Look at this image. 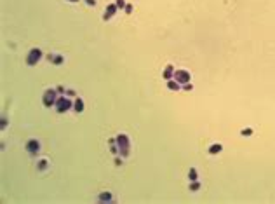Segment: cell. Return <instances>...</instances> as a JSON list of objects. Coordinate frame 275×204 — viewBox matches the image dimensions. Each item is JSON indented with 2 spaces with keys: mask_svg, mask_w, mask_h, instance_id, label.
I'll return each instance as SVG.
<instances>
[{
  "mask_svg": "<svg viewBox=\"0 0 275 204\" xmlns=\"http://www.w3.org/2000/svg\"><path fill=\"white\" fill-rule=\"evenodd\" d=\"M70 2H78V0H70Z\"/></svg>",
  "mask_w": 275,
  "mask_h": 204,
  "instance_id": "obj_21",
  "label": "cell"
},
{
  "mask_svg": "<svg viewBox=\"0 0 275 204\" xmlns=\"http://www.w3.org/2000/svg\"><path fill=\"white\" fill-rule=\"evenodd\" d=\"M58 101V89L54 91V89H47L45 93H44V105L47 106V108H51V106H54Z\"/></svg>",
  "mask_w": 275,
  "mask_h": 204,
  "instance_id": "obj_2",
  "label": "cell"
},
{
  "mask_svg": "<svg viewBox=\"0 0 275 204\" xmlns=\"http://www.w3.org/2000/svg\"><path fill=\"white\" fill-rule=\"evenodd\" d=\"M26 150H28L30 154H37V152L40 150V143H38L37 140H30V141L26 143Z\"/></svg>",
  "mask_w": 275,
  "mask_h": 204,
  "instance_id": "obj_7",
  "label": "cell"
},
{
  "mask_svg": "<svg viewBox=\"0 0 275 204\" xmlns=\"http://www.w3.org/2000/svg\"><path fill=\"white\" fill-rule=\"evenodd\" d=\"M115 141H117V145H118V150H120L122 157H127V155H129V148H131V145H129V136L118 135Z\"/></svg>",
  "mask_w": 275,
  "mask_h": 204,
  "instance_id": "obj_1",
  "label": "cell"
},
{
  "mask_svg": "<svg viewBox=\"0 0 275 204\" xmlns=\"http://www.w3.org/2000/svg\"><path fill=\"white\" fill-rule=\"evenodd\" d=\"M73 110H75V112H78V113H80V112H84V101H82L80 98H77V100H75V103H73Z\"/></svg>",
  "mask_w": 275,
  "mask_h": 204,
  "instance_id": "obj_8",
  "label": "cell"
},
{
  "mask_svg": "<svg viewBox=\"0 0 275 204\" xmlns=\"http://www.w3.org/2000/svg\"><path fill=\"white\" fill-rule=\"evenodd\" d=\"M45 168H47V161H45V159H42V161L38 162V169H45Z\"/></svg>",
  "mask_w": 275,
  "mask_h": 204,
  "instance_id": "obj_15",
  "label": "cell"
},
{
  "mask_svg": "<svg viewBox=\"0 0 275 204\" xmlns=\"http://www.w3.org/2000/svg\"><path fill=\"white\" fill-rule=\"evenodd\" d=\"M85 2H87V5H92V7L96 5V0H85Z\"/></svg>",
  "mask_w": 275,
  "mask_h": 204,
  "instance_id": "obj_20",
  "label": "cell"
},
{
  "mask_svg": "<svg viewBox=\"0 0 275 204\" xmlns=\"http://www.w3.org/2000/svg\"><path fill=\"white\" fill-rule=\"evenodd\" d=\"M209 152H211V154H218V152H221V145H212Z\"/></svg>",
  "mask_w": 275,
  "mask_h": 204,
  "instance_id": "obj_13",
  "label": "cell"
},
{
  "mask_svg": "<svg viewBox=\"0 0 275 204\" xmlns=\"http://www.w3.org/2000/svg\"><path fill=\"white\" fill-rule=\"evenodd\" d=\"M172 77H174V67L169 65V67L166 68V72H164V79H166V80H171Z\"/></svg>",
  "mask_w": 275,
  "mask_h": 204,
  "instance_id": "obj_9",
  "label": "cell"
},
{
  "mask_svg": "<svg viewBox=\"0 0 275 204\" xmlns=\"http://www.w3.org/2000/svg\"><path fill=\"white\" fill-rule=\"evenodd\" d=\"M167 87H169L171 91H178V89H179V82H178V80H169V82H167Z\"/></svg>",
  "mask_w": 275,
  "mask_h": 204,
  "instance_id": "obj_10",
  "label": "cell"
},
{
  "mask_svg": "<svg viewBox=\"0 0 275 204\" xmlns=\"http://www.w3.org/2000/svg\"><path fill=\"white\" fill-rule=\"evenodd\" d=\"M49 59L54 61L56 65H61V63H63V58H61V56H52V54H49Z\"/></svg>",
  "mask_w": 275,
  "mask_h": 204,
  "instance_id": "obj_11",
  "label": "cell"
},
{
  "mask_svg": "<svg viewBox=\"0 0 275 204\" xmlns=\"http://www.w3.org/2000/svg\"><path fill=\"white\" fill-rule=\"evenodd\" d=\"M117 9H118V7H117V4H110V5L106 7V12H104V16H103V19H104V21L111 19V18H113V14L117 12Z\"/></svg>",
  "mask_w": 275,
  "mask_h": 204,
  "instance_id": "obj_6",
  "label": "cell"
},
{
  "mask_svg": "<svg viewBox=\"0 0 275 204\" xmlns=\"http://www.w3.org/2000/svg\"><path fill=\"white\" fill-rule=\"evenodd\" d=\"M115 4H117V7H118V9H122V7H126V2H124V0H117Z\"/></svg>",
  "mask_w": 275,
  "mask_h": 204,
  "instance_id": "obj_16",
  "label": "cell"
},
{
  "mask_svg": "<svg viewBox=\"0 0 275 204\" xmlns=\"http://www.w3.org/2000/svg\"><path fill=\"white\" fill-rule=\"evenodd\" d=\"M99 201H106V203H108V201H111V194H108V192H103V194H101V195H99Z\"/></svg>",
  "mask_w": 275,
  "mask_h": 204,
  "instance_id": "obj_12",
  "label": "cell"
},
{
  "mask_svg": "<svg viewBox=\"0 0 275 204\" xmlns=\"http://www.w3.org/2000/svg\"><path fill=\"white\" fill-rule=\"evenodd\" d=\"M188 176H190V181H195V180H197V171L190 169V174H188Z\"/></svg>",
  "mask_w": 275,
  "mask_h": 204,
  "instance_id": "obj_14",
  "label": "cell"
},
{
  "mask_svg": "<svg viewBox=\"0 0 275 204\" xmlns=\"http://www.w3.org/2000/svg\"><path fill=\"white\" fill-rule=\"evenodd\" d=\"M40 58H42V51L40 49H32L30 54H28V58H26V63L30 67H33V65H37L40 61Z\"/></svg>",
  "mask_w": 275,
  "mask_h": 204,
  "instance_id": "obj_5",
  "label": "cell"
},
{
  "mask_svg": "<svg viewBox=\"0 0 275 204\" xmlns=\"http://www.w3.org/2000/svg\"><path fill=\"white\" fill-rule=\"evenodd\" d=\"M56 108H58L59 113H65V112H68L70 108H71V101H70L68 98L61 96V98H58V101H56Z\"/></svg>",
  "mask_w": 275,
  "mask_h": 204,
  "instance_id": "obj_3",
  "label": "cell"
},
{
  "mask_svg": "<svg viewBox=\"0 0 275 204\" xmlns=\"http://www.w3.org/2000/svg\"><path fill=\"white\" fill-rule=\"evenodd\" d=\"M172 79H174V80H178L179 84H188L192 77H190V73H188L186 70H176Z\"/></svg>",
  "mask_w": 275,
  "mask_h": 204,
  "instance_id": "obj_4",
  "label": "cell"
},
{
  "mask_svg": "<svg viewBox=\"0 0 275 204\" xmlns=\"http://www.w3.org/2000/svg\"><path fill=\"white\" fill-rule=\"evenodd\" d=\"M199 187H200V185H199V183L195 181V183H192V185H190V190H197Z\"/></svg>",
  "mask_w": 275,
  "mask_h": 204,
  "instance_id": "obj_17",
  "label": "cell"
},
{
  "mask_svg": "<svg viewBox=\"0 0 275 204\" xmlns=\"http://www.w3.org/2000/svg\"><path fill=\"white\" fill-rule=\"evenodd\" d=\"M185 91H192V84H190V82L185 84Z\"/></svg>",
  "mask_w": 275,
  "mask_h": 204,
  "instance_id": "obj_19",
  "label": "cell"
},
{
  "mask_svg": "<svg viewBox=\"0 0 275 204\" xmlns=\"http://www.w3.org/2000/svg\"><path fill=\"white\" fill-rule=\"evenodd\" d=\"M126 12H133V5H131V4L126 5Z\"/></svg>",
  "mask_w": 275,
  "mask_h": 204,
  "instance_id": "obj_18",
  "label": "cell"
}]
</instances>
